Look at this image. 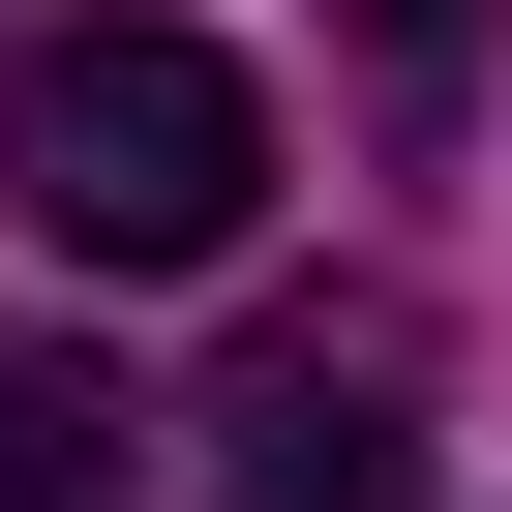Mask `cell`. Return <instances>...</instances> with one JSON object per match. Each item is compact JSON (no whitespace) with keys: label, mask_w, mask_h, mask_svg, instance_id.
I'll return each mask as SVG.
<instances>
[{"label":"cell","mask_w":512,"mask_h":512,"mask_svg":"<svg viewBox=\"0 0 512 512\" xmlns=\"http://www.w3.org/2000/svg\"><path fill=\"white\" fill-rule=\"evenodd\" d=\"M0 181H31L61 272H211V241L272 211V91L211 31H151V0H91V31L0 61Z\"/></svg>","instance_id":"obj_1"},{"label":"cell","mask_w":512,"mask_h":512,"mask_svg":"<svg viewBox=\"0 0 512 512\" xmlns=\"http://www.w3.org/2000/svg\"><path fill=\"white\" fill-rule=\"evenodd\" d=\"M211 512H422V302H272L211 362Z\"/></svg>","instance_id":"obj_2"},{"label":"cell","mask_w":512,"mask_h":512,"mask_svg":"<svg viewBox=\"0 0 512 512\" xmlns=\"http://www.w3.org/2000/svg\"><path fill=\"white\" fill-rule=\"evenodd\" d=\"M91 482H121V392L61 332H0V512H91Z\"/></svg>","instance_id":"obj_3"},{"label":"cell","mask_w":512,"mask_h":512,"mask_svg":"<svg viewBox=\"0 0 512 512\" xmlns=\"http://www.w3.org/2000/svg\"><path fill=\"white\" fill-rule=\"evenodd\" d=\"M362 61H392V121H452V61H482V0H362Z\"/></svg>","instance_id":"obj_4"}]
</instances>
